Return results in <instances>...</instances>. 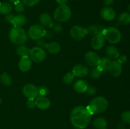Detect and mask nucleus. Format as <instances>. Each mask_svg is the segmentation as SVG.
<instances>
[{"label": "nucleus", "instance_id": "nucleus-2", "mask_svg": "<svg viewBox=\"0 0 130 129\" xmlns=\"http://www.w3.org/2000/svg\"><path fill=\"white\" fill-rule=\"evenodd\" d=\"M108 101L103 96H97L93 99L86 106L91 115L104 112L108 107Z\"/></svg>", "mask_w": 130, "mask_h": 129}, {"label": "nucleus", "instance_id": "nucleus-23", "mask_svg": "<svg viewBox=\"0 0 130 129\" xmlns=\"http://www.w3.org/2000/svg\"><path fill=\"white\" fill-rule=\"evenodd\" d=\"M107 120L102 117L97 118L93 122V125L96 129H107Z\"/></svg>", "mask_w": 130, "mask_h": 129}, {"label": "nucleus", "instance_id": "nucleus-40", "mask_svg": "<svg viewBox=\"0 0 130 129\" xmlns=\"http://www.w3.org/2000/svg\"><path fill=\"white\" fill-rule=\"evenodd\" d=\"M14 16H15V15H13V14H8V15H6V16H5V20H6L7 22L11 23L13 18Z\"/></svg>", "mask_w": 130, "mask_h": 129}, {"label": "nucleus", "instance_id": "nucleus-4", "mask_svg": "<svg viewBox=\"0 0 130 129\" xmlns=\"http://www.w3.org/2000/svg\"><path fill=\"white\" fill-rule=\"evenodd\" d=\"M72 16L71 8L67 5H61L57 8L53 14V17L56 21L60 23L66 22L70 20Z\"/></svg>", "mask_w": 130, "mask_h": 129}, {"label": "nucleus", "instance_id": "nucleus-34", "mask_svg": "<svg viewBox=\"0 0 130 129\" xmlns=\"http://www.w3.org/2000/svg\"><path fill=\"white\" fill-rule=\"evenodd\" d=\"M39 89V96H45L49 94V90L46 87L41 86L38 88Z\"/></svg>", "mask_w": 130, "mask_h": 129}, {"label": "nucleus", "instance_id": "nucleus-19", "mask_svg": "<svg viewBox=\"0 0 130 129\" xmlns=\"http://www.w3.org/2000/svg\"><path fill=\"white\" fill-rule=\"evenodd\" d=\"M105 53L109 58L116 59L120 56V53L116 47L114 46H108L105 49Z\"/></svg>", "mask_w": 130, "mask_h": 129}, {"label": "nucleus", "instance_id": "nucleus-47", "mask_svg": "<svg viewBox=\"0 0 130 129\" xmlns=\"http://www.w3.org/2000/svg\"><path fill=\"white\" fill-rule=\"evenodd\" d=\"M1 1H0V5H1Z\"/></svg>", "mask_w": 130, "mask_h": 129}, {"label": "nucleus", "instance_id": "nucleus-3", "mask_svg": "<svg viewBox=\"0 0 130 129\" xmlns=\"http://www.w3.org/2000/svg\"><path fill=\"white\" fill-rule=\"evenodd\" d=\"M9 38L11 42L15 44H23L27 40L28 35L22 27H13L9 32Z\"/></svg>", "mask_w": 130, "mask_h": 129}, {"label": "nucleus", "instance_id": "nucleus-20", "mask_svg": "<svg viewBox=\"0 0 130 129\" xmlns=\"http://www.w3.org/2000/svg\"><path fill=\"white\" fill-rule=\"evenodd\" d=\"M27 19L25 16L21 14H19L14 16L11 24H12L15 27H22L24 25H25Z\"/></svg>", "mask_w": 130, "mask_h": 129}, {"label": "nucleus", "instance_id": "nucleus-10", "mask_svg": "<svg viewBox=\"0 0 130 129\" xmlns=\"http://www.w3.org/2000/svg\"><path fill=\"white\" fill-rule=\"evenodd\" d=\"M100 58L99 54L93 51H89L85 55V61L88 65L92 67H98L100 63Z\"/></svg>", "mask_w": 130, "mask_h": 129}, {"label": "nucleus", "instance_id": "nucleus-7", "mask_svg": "<svg viewBox=\"0 0 130 129\" xmlns=\"http://www.w3.org/2000/svg\"><path fill=\"white\" fill-rule=\"evenodd\" d=\"M29 56L33 61L36 63H41L45 59L46 53L43 48L36 46L30 49Z\"/></svg>", "mask_w": 130, "mask_h": 129}, {"label": "nucleus", "instance_id": "nucleus-32", "mask_svg": "<svg viewBox=\"0 0 130 129\" xmlns=\"http://www.w3.org/2000/svg\"><path fill=\"white\" fill-rule=\"evenodd\" d=\"M121 118L124 123L130 124V111H126L123 112L121 114Z\"/></svg>", "mask_w": 130, "mask_h": 129}, {"label": "nucleus", "instance_id": "nucleus-13", "mask_svg": "<svg viewBox=\"0 0 130 129\" xmlns=\"http://www.w3.org/2000/svg\"><path fill=\"white\" fill-rule=\"evenodd\" d=\"M116 15L115 10L109 6L104 7L100 11V16L105 21H112L116 18Z\"/></svg>", "mask_w": 130, "mask_h": 129}, {"label": "nucleus", "instance_id": "nucleus-27", "mask_svg": "<svg viewBox=\"0 0 130 129\" xmlns=\"http://www.w3.org/2000/svg\"><path fill=\"white\" fill-rule=\"evenodd\" d=\"M118 22L121 25H128L130 23V13L128 12H123L118 17Z\"/></svg>", "mask_w": 130, "mask_h": 129}, {"label": "nucleus", "instance_id": "nucleus-15", "mask_svg": "<svg viewBox=\"0 0 130 129\" xmlns=\"http://www.w3.org/2000/svg\"><path fill=\"white\" fill-rule=\"evenodd\" d=\"M36 106L42 110H48L51 106V102L45 96H38L35 99Z\"/></svg>", "mask_w": 130, "mask_h": 129}, {"label": "nucleus", "instance_id": "nucleus-5", "mask_svg": "<svg viewBox=\"0 0 130 129\" xmlns=\"http://www.w3.org/2000/svg\"><path fill=\"white\" fill-rule=\"evenodd\" d=\"M103 35L105 40L110 44H117L121 39V33L119 30L114 27H108L105 28Z\"/></svg>", "mask_w": 130, "mask_h": 129}, {"label": "nucleus", "instance_id": "nucleus-43", "mask_svg": "<svg viewBox=\"0 0 130 129\" xmlns=\"http://www.w3.org/2000/svg\"><path fill=\"white\" fill-rule=\"evenodd\" d=\"M70 0H57V3L58 4H60V5H66L67 3H68Z\"/></svg>", "mask_w": 130, "mask_h": 129}, {"label": "nucleus", "instance_id": "nucleus-42", "mask_svg": "<svg viewBox=\"0 0 130 129\" xmlns=\"http://www.w3.org/2000/svg\"><path fill=\"white\" fill-rule=\"evenodd\" d=\"M117 129H126L125 128V125L124 123H119L117 125Z\"/></svg>", "mask_w": 130, "mask_h": 129}, {"label": "nucleus", "instance_id": "nucleus-44", "mask_svg": "<svg viewBox=\"0 0 130 129\" xmlns=\"http://www.w3.org/2000/svg\"><path fill=\"white\" fill-rule=\"evenodd\" d=\"M8 1H9L10 3H17V1H19L20 0H8Z\"/></svg>", "mask_w": 130, "mask_h": 129}, {"label": "nucleus", "instance_id": "nucleus-46", "mask_svg": "<svg viewBox=\"0 0 130 129\" xmlns=\"http://www.w3.org/2000/svg\"><path fill=\"white\" fill-rule=\"evenodd\" d=\"M1 99H0V103H1Z\"/></svg>", "mask_w": 130, "mask_h": 129}, {"label": "nucleus", "instance_id": "nucleus-33", "mask_svg": "<svg viewBox=\"0 0 130 129\" xmlns=\"http://www.w3.org/2000/svg\"><path fill=\"white\" fill-rule=\"evenodd\" d=\"M40 2V0H22V3L27 6H34L38 5Z\"/></svg>", "mask_w": 130, "mask_h": 129}, {"label": "nucleus", "instance_id": "nucleus-1", "mask_svg": "<svg viewBox=\"0 0 130 129\" xmlns=\"http://www.w3.org/2000/svg\"><path fill=\"white\" fill-rule=\"evenodd\" d=\"M91 115L86 106H76L70 113V121L76 128L83 129L90 124Z\"/></svg>", "mask_w": 130, "mask_h": 129}, {"label": "nucleus", "instance_id": "nucleus-17", "mask_svg": "<svg viewBox=\"0 0 130 129\" xmlns=\"http://www.w3.org/2000/svg\"><path fill=\"white\" fill-rule=\"evenodd\" d=\"M74 89L78 93H85L86 92L89 85L86 80L83 79L77 80L74 83Z\"/></svg>", "mask_w": 130, "mask_h": 129}, {"label": "nucleus", "instance_id": "nucleus-21", "mask_svg": "<svg viewBox=\"0 0 130 129\" xmlns=\"http://www.w3.org/2000/svg\"><path fill=\"white\" fill-rule=\"evenodd\" d=\"M45 48L47 51L52 54H58L61 50V46L57 42H51L46 45Z\"/></svg>", "mask_w": 130, "mask_h": 129}, {"label": "nucleus", "instance_id": "nucleus-6", "mask_svg": "<svg viewBox=\"0 0 130 129\" xmlns=\"http://www.w3.org/2000/svg\"><path fill=\"white\" fill-rule=\"evenodd\" d=\"M46 34V30L44 27L39 24L33 25L29 28L28 35L29 37L34 40H39L42 39Z\"/></svg>", "mask_w": 130, "mask_h": 129}, {"label": "nucleus", "instance_id": "nucleus-11", "mask_svg": "<svg viewBox=\"0 0 130 129\" xmlns=\"http://www.w3.org/2000/svg\"><path fill=\"white\" fill-rule=\"evenodd\" d=\"M123 71L122 64L119 63L117 60L111 61L109 64L108 72L113 77H119L121 75Z\"/></svg>", "mask_w": 130, "mask_h": 129}, {"label": "nucleus", "instance_id": "nucleus-22", "mask_svg": "<svg viewBox=\"0 0 130 129\" xmlns=\"http://www.w3.org/2000/svg\"><path fill=\"white\" fill-rule=\"evenodd\" d=\"M105 28L101 25H91L87 28L88 34H90L91 35L95 36L99 34H103V32Z\"/></svg>", "mask_w": 130, "mask_h": 129}, {"label": "nucleus", "instance_id": "nucleus-48", "mask_svg": "<svg viewBox=\"0 0 130 129\" xmlns=\"http://www.w3.org/2000/svg\"><path fill=\"white\" fill-rule=\"evenodd\" d=\"M76 129H79V128H76Z\"/></svg>", "mask_w": 130, "mask_h": 129}, {"label": "nucleus", "instance_id": "nucleus-14", "mask_svg": "<svg viewBox=\"0 0 130 129\" xmlns=\"http://www.w3.org/2000/svg\"><path fill=\"white\" fill-rule=\"evenodd\" d=\"M105 39L102 34L93 36L91 40V46L95 50H100L105 44Z\"/></svg>", "mask_w": 130, "mask_h": 129}, {"label": "nucleus", "instance_id": "nucleus-36", "mask_svg": "<svg viewBox=\"0 0 130 129\" xmlns=\"http://www.w3.org/2000/svg\"><path fill=\"white\" fill-rule=\"evenodd\" d=\"M27 106L29 109L34 108L36 106L35 99L33 98L28 99V101L27 102Z\"/></svg>", "mask_w": 130, "mask_h": 129}, {"label": "nucleus", "instance_id": "nucleus-37", "mask_svg": "<svg viewBox=\"0 0 130 129\" xmlns=\"http://www.w3.org/2000/svg\"><path fill=\"white\" fill-rule=\"evenodd\" d=\"M86 92H87V93L90 96H94V95L96 94V89H95V87H93V86H89Z\"/></svg>", "mask_w": 130, "mask_h": 129}, {"label": "nucleus", "instance_id": "nucleus-35", "mask_svg": "<svg viewBox=\"0 0 130 129\" xmlns=\"http://www.w3.org/2000/svg\"><path fill=\"white\" fill-rule=\"evenodd\" d=\"M52 29H53V31H55V32L60 33L62 32L63 28H62V26L61 24H58V23H55V24L53 23V26L52 27Z\"/></svg>", "mask_w": 130, "mask_h": 129}, {"label": "nucleus", "instance_id": "nucleus-31", "mask_svg": "<svg viewBox=\"0 0 130 129\" xmlns=\"http://www.w3.org/2000/svg\"><path fill=\"white\" fill-rule=\"evenodd\" d=\"M14 9L15 11L19 13L24 12L25 10V5L22 2H20V1H17V3H14Z\"/></svg>", "mask_w": 130, "mask_h": 129}, {"label": "nucleus", "instance_id": "nucleus-26", "mask_svg": "<svg viewBox=\"0 0 130 129\" xmlns=\"http://www.w3.org/2000/svg\"><path fill=\"white\" fill-rule=\"evenodd\" d=\"M13 7L11 5L7 2L1 3L0 5V13L2 15H8L12 11Z\"/></svg>", "mask_w": 130, "mask_h": 129}, {"label": "nucleus", "instance_id": "nucleus-25", "mask_svg": "<svg viewBox=\"0 0 130 129\" xmlns=\"http://www.w3.org/2000/svg\"><path fill=\"white\" fill-rule=\"evenodd\" d=\"M30 50L28 47L25 46L24 45L19 46L16 49V53L18 56L22 57L24 56H29V53H30Z\"/></svg>", "mask_w": 130, "mask_h": 129}, {"label": "nucleus", "instance_id": "nucleus-30", "mask_svg": "<svg viewBox=\"0 0 130 129\" xmlns=\"http://www.w3.org/2000/svg\"><path fill=\"white\" fill-rule=\"evenodd\" d=\"M102 73L103 72H102V70L99 68V67H93V68L91 70L90 75H91V77L92 78H95V79H97L99 77H100Z\"/></svg>", "mask_w": 130, "mask_h": 129}, {"label": "nucleus", "instance_id": "nucleus-38", "mask_svg": "<svg viewBox=\"0 0 130 129\" xmlns=\"http://www.w3.org/2000/svg\"><path fill=\"white\" fill-rule=\"evenodd\" d=\"M118 61L119 62V63H121V64H123V63H125L126 61H127V56L126 55H124V54H123V55H121V56H119V58H118Z\"/></svg>", "mask_w": 130, "mask_h": 129}, {"label": "nucleus", "instance_id": "nucleus-9", "mask_svg": "<svg viewBox=\"0 0 130 129\" xmlns=\"http://www.w3.org/2000/svg\"><path fill=\"white\" fill-rule=\"evenodd\" d=\"M22 94L28 99H36L39 96V89L35 85L32 83H27L22 88Z\"/></svg>", "mask_w": 130, "mask_h": 129}, {"label": "nucleus", "instance_id": "nucleus-45", "mask_svg": "<svg viewBox=\"0 0 130 129\" xmlns=\"http://www.w3.org/2000/svg\"><path fill=\"white\" fill-rule=\"evenodd\" d=\"M128 10H129V11L130 12V4L129 5V6H128Z\"/></svg>", "mask_w": 130, "mask_h": 129}, {"label": "nucleus", "instance_id": "nucleus-24", "mask_svg": "<svg viewBox=\"0 0 130 129\" xmlns=\"http://www.w3.org/2000/svg\"><path fill=\"white\" fill-rule=\"evenodd\" d=\"M111 61V59L108 58V57H103V58H100V63H99L98 67H99V68L101 70L103 73L108 72L109 64H110Z\"/></svg>", "mask_w": 130, "mask_h": 129}, {"label": "nucleus", "instance_id": "nucleus-18", "mask_svg": "<svg viewBox=\"0 0 130 129\" xmlns=\"http://www.w3.org/2000/svg\"><path fill=\"white\" fill-rule=\"evenodd\" d=\"M39 22L44 27L52 28L53 25V22L50 15L47 13H43L39 16Z\"/></svg>", "mask_w": 130, "mask_h": 129}, {"label": "nucleus", "instance_id": "nucleus-28", "mask_svg": "<svg viewBox=\"0 0 130 129\" xmlns=\"http://www.w3.org/2000/svg\"><path fill=\"white\" fill-rule=\"evenodd\" d=\"M0 82L4 86L8 87L12 83V80L7 73H3L0 76Z\"/></svg>", "mask_w": 130, "mask_h": 129}, {"label": "nucleus", "instance_id": "nucleus-41", "mask_svg": "<svg viewBox=\"0 0 130 129\" xmlns=\"http://www.w3.org/2000/svg\"><path fill=\"white\" fill-rule=\"evenodd\" d=\"M103 2L104 5H106L107 6H109L113 3L114 0H103Z\"/></svg>", "mask_w": 130, "mask_h": 129}, {"label": "nucleus", "instance_id": "nucleus-39", "mask_svg": "<svg viewBox=\"0 0 130 129\" xmlns=\"http://www.w3.org/2000/svg\"><path fill=\"white\" fill-rule=\"evenodd\" d=\"M37 44L39 46L38 47H40V48H42V47H44L45 48L46 45L47 43H46V42L44 40H43L42 39H39V40H37Z\"/></svg>", "mask_w": 130, "mask_h": 129}, {"label": "nucleus", "instance_id": "nucleus-8", "mask_svg": "<svg viewBox=\"0 0 130 129\" xmlns=\"http://www.w3.org/2000/svg\"><path fill=\"white\" fill-rule=\"evenodd\" d=\"M70 34L73 39L76 40H81L88 35L87 29L83 27L76 25L71 28Z\"/></svg>", "mask_w": 130, "mask_h": 129}, {"label": "nucleus", "instance_id": "nucleus-12", "mask_svg": "<svg viewBox=\"0 0 130 129\" xmlns=\"http://www.w3.org/2000/svg\"><path fill=\"white\" fill-rule=\"evenodd\" d=\"M72 72L75 77H85L88 75L89 69L85 64H77L73 67Z\"/></svg>", "mask_w": 130, "mask_h": 129}, {"label": "nucleus", "instance_id": "nucleus-29", "mask_svg": "<svg viewBox=\"0 0 130 129\" xmlns=\"http://www.w3.org/2000/svg\"><path fill=\"white\" fill-rule=\"evenodd\" d=\"M75 76L74 75V74L72 73V72H67L66 74L63 75V83H66L67 85H70L71 83H72L74 80Z\"/></svg>", "mask_w": 130, "mask_h": 129}, {"label": "nucleus", "instance_id": "nucleus-16", "mask_svg": "<svg viewBox=\"0 0 130 129\" xmlns=\"http://www.w3.org/2000/svg\"><path fill=\"white\" fill-rule=\"evenodd\" d=\"M19 69L23 72L30 70L32 67V60L29 56L22 57L19 62Z\"/></svg>", "mask_w": 130, "mask_h": 129}]
</instances>
